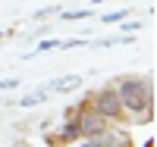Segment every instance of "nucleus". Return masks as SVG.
Here are the masks:
<instances>
[{
  "mask_svg": "<svg viewBox=\"0 0 157 147\" xmlns=\"http://www.w3.org/2000/svg\"><path fill=\"white\" fill-rule=\"evenodd\" d=\"M44 97H47V91L41 88V91H35V94H29V97H22V103H19V106H35V103H41Z\"/></svg>",
  "mask_w": 157,
  "mask_h": 147,
  "instance_id": "nucleus-5",
  "label": "nucleus"
},
{
  "mask_svg": "<svg viewBox=\"0 0 157 147\" xmlns=\"http://www.w3.org/2000/svg\"><path fill=\"white\" fill-rule=\"evenodd\" d=\"M75 125H78V135H88V138L104 135V116L98 110H82L78 119H75Z\"/></svg>",
  "mask_w": 157,
  "mask_h": 147,
  "instance_id": "nucleus-2",
  "label": "nucleus"
},
{
  "mask_svg": "<svg viewBox=\"0 0 157 147\" xmlns=\"http://www.w3.org/2000/svg\"><path fill=\"white\" fill-rule=\"evenodd\" d=\"M148 100H151V91H148V85L141 78H123V85H120V103L123 106L141 113L148 106Z\"/></svg>",
  "mask_w": 157,
  "mask_h": 147,
  "instance_id": "nucleus-1",
  "label": "nucleus"
},
{
  "mask_svg": "<svg viewBox=\"0 0 157 147\" xmlns=\"http://www.w3.org/2000/svg\"><path fill=\"white\" fill-rule=\"evenodd\" d=\"M98 113L107 116V119H116V116L123 113L120 94H113V91H101V94H98Z\"/></svg>",
  "mask_w": 157,
  "mask_h": 147,
  "instance_id": "nucleus-3",
  "label": "nucleus"
},
{
  "mask_svg": "<svg viewBox=\"0 0 157 147\" xmlns=\"http://www.w3.org/2000/svg\"><path fill=\"white\" fill-rule=\"evenodd\" d=\"M19 82H16V78H6V82H0V91H10V88H16Z\"/></svg>",
  "mask_w": 157,
  "mask_h": 147,
  "instance_id": "nucleus-8",
  "label": "nucleus"
},
{
  "mask_svg": "<svg viewBox=\"0 0 157 147\" xmlns=\"http://www.w3.org/2000/svg\"><path fill=\"white\" fill-rule=\"evenodd\" d=\"M66 19H88L91 16V9H75V13H63Z\"/></svg>",
  "mask_w": 157,
  "mask_h": 147,
  "instance_id": "nucleus-6",
  "label": "nucleus"
},
{
  "mask_svg": "<svg viewBox=\"0 0 157 147\" xmlns=\"http://www.w3.org/2000/svg\"><path fill=\"white\" fill-rule=\"evenodd\" d=\"M94 3H104V0H94Z\"/></svg>",
  "mask_w": 157,
  "mask_h": 147,
  "instance_id": "nucleus-11",
  "label": "nucleus"
},
{
  "mask_svg": "<svg viewBox=\"0 0 157 147\" xmlns=\"http://www.w3.org/2000/svg\"><path fill=\"white\" fill-rule=\"evenodd\" d=\"M82 85V78L78 75H66V78H60V82H54V85H47L44 91L50 94V91H72V88H78Z\"/></svg>",
  "mask_w": 157,
  "mask_h": 147,
  "instance_id": "nucleus-4",
  "label": "nucleus"
},
{
  "mask_svg": "<svg viewBox=\"0 0 157 147\" xmlns=\"http://www.w3.org/2000/svg\"><path fill=\"white\" fill-rule=\"evenodd\" d=\"M126 16V9H116V13H107V16H104V22H120Z\"/></svg>",
  "mask_w": 157,
  "mask_h": 147,
  "instance_id": "nucleus-7",
  "label": "nucleus"
},
{
  "mask_svg": "<svg viewBox=\"0 0 157 147\" xmlns=\"http://www.w3.org/2000/svg\"><path fill=\"white\" fill-rule=\"evenodd\" d=\"M54 47H60L57 41H41V44H38V50H54Z\"/></svg>",
  "mask_w": 157,
  "mask_h": 147,
  "instance_id": "nucleus-9",
  "label": "nucleus"
},
{
  "mask_svg": "<svg viewBox=\"0 0 157 147\" xmlns=\"http://www.w3.org/2000/svg\"><path fill=\"white\" fill-rule=\"evenodd\" d=\"M82 147H101V144H98V141H88V144H82Z\"/></svg>",
  "mask_w": 157,
  "mask_h": 147,
  "instance_id": "nucleus-10",
  "label": "nucleus"
}]
</instances>
